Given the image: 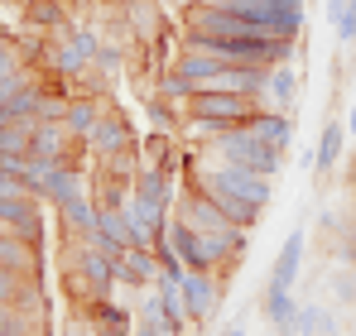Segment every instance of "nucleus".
<instances>
[{"instance_id":"nucleus-1","label":"nucleus","mask_w":356,"mask_h":336,"mask_svg":"<svg viewBox=\"0 0 356 336\" xmlns=\"http://www.w3.org/2000/svg\"><path fill=\"white\" fill-rule=\"evenodd\" d=\"M202 159L241 164V168H250V173H265V178H275V173L284 168V154H280V149L260 144V140H255V135H245L241 125H232L227 135H217V140L207 144V154H202Z\"/></svg>"},{"instance_id":"nucleus-2","label":"nucleus","mask_w":356,"mask_h":336,"mask_svg":"<svg viewBox=\"0 0 356 336\" xmlns=\"http://www.w3.org/2000/svg\"><path fill=\"white\" fill-rule=\"evenodd\" d=\"M183 34H197V39H245V44H270V39H275V34H265L260 24H250V19H241V15H227V10H217V5H207V0L188 5Z\"/></svg>"},{"instance_id":"nucleus-3","label":"nucleus","mask_w":356,"mask_h":336,"mask_svg":"<svg viewBox=\"0 0 356 336\" xmlns=\"http://www.w3.org/2000/svg\"><path fill=\"white\" fill-rule=\"evenodd\" d=\"M0 230L34 245L39 230H44V217H39V197H5L0 202Z\"/></svg>"},{"instance_id":"nucleus-4","label":"nucleus","mask_w":356,"mask_h":336,"mask_svg":"<svg viewBox=\"0 0 356 336\" xmlns=\"http://www.w3.org/2000/svg\"><path fill=\"white\" fill-rule=\"evenodd\" d=\"M222 303V283L202 269H188L183 274V308H188V322H207Z\"/></svg>"},{"instance_id":"nucleus-5","label":"nucleus","mask_w":356,"mask_h":336,"mask_svg":"<svg viewBox=\"0 0 356 336\" xmlns=\"http://www.w3.org/2000/svg\"><path fill=\"white\" fill-rule=\"evenodd\" d=\"M82 144L92 149V159H111L116 149H130V144H135V130L125 125V115H116V111H102V120L92 125V135H87Z\"/></svg>"},{"instance_id":"nucleus-6","label":"nucleus","mask_w":356,"mask_h":336,"mask_svg":"<svg viewBox=\"0 0 356 336\" xmlns=\"http://www.w3.org/2000/svg\"><path fill=\"white\" fill-rule=\"evenodd\" d=\"M72 144H82V140H72L63 120H39V125H34V149H29V159L67 164V159H72Z\"/></svg>"},{"instance_id":"nucleus-7","label":"nucleus","mask_w":356,"mask_h":336,"mask_svg":"<svg viewBox=\"0 0 356 336\" xmlns=\"http://www.w3.org/2000/svg\"><path fill=\"white\" fill-rule=\"evenodd\" d=\"M116 283L154 288V283H159V260H154V250H140V245L120 250V255H116Z\"/></svg>"},{"instance_id":"nucleus-8","label":"nucleus","mask_w":356,"mask_h":336,"mask_svg":"<svg viewBox=\"0 0 356 336\" xmlns=\"http://www.w3.org/2000/svg\"><path fill=\"white\" fill-rule=\"evenodd\" d=\"M120 19H125V29H130L135 44H159L164 39V10L154 0H130Z\"/></svg>"},{"instance_id":"nucleus-9","label":"nucleus","mask_w":356,"mask_h":336,"mask_svg":"<svg viewBox=\"0 0 356 336\" xmlns=\"http://www.w3.org/2000/svg\"><path fill=\"white\" fill-rule=\"evenodd\" d=\"M241 130H245V135H255L260 144L280 149V154H284V149L294 144V120H289L284 111H260V115H250V120H245Z\"/></svg>"},{"instance_id":"nucleus-10","label":"nucleus","mask_w":356,"mask_h":336,"mask_svg":"<svg viewBox=\"0 0 356 336\" xmlns=\"http://www.w3.org/2000/svg\"><path fill=\"white\" fill-rule=\"evenodd\" d=\"M82 187H87L82 168H72V164H54V168H49V178H44V187H39V202H49V207H63V202L82 197Z\"/></svg>"},{"instance_id":"nucleus-11","label":"nucleus","mask_w":356,"mask_h":336,"mask_svg":"<svg viewBox=\"0 0 356 336\" xmlns=\"http://www.w3.org/2000/svg\"><path fill=\"white\" fill-rule=\"evenodd\" d=\"M298 269H303V230H289V240H284V250L270 269V293H294Z\"/></svg>"},{"instance_id":"nucleus-12","label":"nucleus","mask_w":356,"mask_h":336,"mask_svg":"<svg viewBox=\"0 0 356 336\" xmlns=\"http://www.w3.org/2000/svg\"><path fill=\"white\" fill-rule=\"evenodd\" d=\"M130 192H135V197H145V202L174 207V173H164V168H149V164H140V173L130 178Z\"/></svg>"},{"instance_id":"nucleus-13","label":"nucleus","mask_w":356,"mask_h":336,"mask_svg":"<svg viewBox=\"0 0 356 336\" xmlns=\"http://www.w3.org/2000/svg\"><path fill=\"white\" fill-rule=\"evenodd\" d=\"M265 96H270V111H294V96H298V72L294 62H280L270 67V82H265Z\"/></svg>"},{"instance_id":"nucleus-14","label":"nucleus","mask_w":356,"mask_h":336,"mask_svg":"<svg viewBox=\"0 0 356 336\" xmlns=\"http://www.w3.org/2000/svg\"><path fill=\"white\" fill-rule=\"evenodd\" d=\"M24 24H34L44 34H63L67 29V0H29L24 5Z\"/></svg>"},{"instance_id":"nucleus-15","label":"nucleus","mask_w":356,"mask_h":336,"mask_svg":"<svg viewBox=\"0 0 356 336\" xmlns=\"http://www.w3.org/2000/svg\"><path fill=\"white\" fill-rule=\"evenodd\" d=\"M265 317L280 336H298V298L294 293H265Z\"/></svg>"},{"instance_id":"nucleus-16","label":"nucleus","mask_w":356,"mask_h":336,"mask_svg":"<svg viewBox=\"0 0 356 336\" xmlns=\"http://www.w3.org/2000/svg\"><path fill=\"white\" fill-rule=\"evenodd\" d=\"M102 111H106V106H102L97 96H72L67 120H63V125H67V135H72V140H87V135H92V125L102 120Z\"/></svg>"},{"instance_id":"nucleus-17","label":"nucleus","mask_w":356,"mask_h":336,"mask_svg":"<svg viewBox=\"0 0 356 336\" xmlns=\"http://www.w3.org/2000/svg\"><path fill=\"white\" fill-rule=\"evenodd\" d=\"M342 144H347L342 120H327V125H323V135H318V149H313V164H318V173L337 168V159H342Z\"/></svg>"},{"instance_id":"nucleus-18","label":"nucleus","mask_w":356,"mask_h":336,"mask_svg":"<svg viewBox=\"0 0 356 336\" xmlns=\"http://www.w3.org/2000/svg\"><path fill=\"white\" fill-rule=\"evenodd\" d=\"M174 67L183 72V77H188V82H193V87H197V92H202V87H207V82H212V77L222 72V62H217V58H207V53H193V49H183Z\"/></svg>"},{"instance_id":"nucleus-19","label":"nucleus","mask_w":356,"mask_h":336,"mask_svg":"<svg viewBox=\"0 0 356 336\" xmlns=\"http://www.w3.org/2000/svg\"><path fill=\"white\" fill-rule=\"evenodd\" d=\"M154 298H159V308L169 312V322H188V308H183V279H159L154 283Z\"/></svg>"},{"instance_id":"nucleus-20","label":"nucleus","mask_w":356,"mask_h":336,"mask_svg":"<svg viewBox=\"0 0 356 336\" xmlns=\"http://www.w3.org/2000/svg\"><path fill=\"white\" fill-rule=\"evenodd\" d=\"M327 332H337V322H332L327 308H318V303L298 308V336H327Z\"/></svg>"},{"instance_id":"nucleus-21","label":"nucleus","mask_w":356,"mask_h":336,"mask_svg":"<svg viewBox=\"0 0 356 336\" xmlns=\"http://www.w3.org/2000/svg\"><path fill=\"white\" fill-rule=\"evenodd\" d=\"M159 96H169V101H183V106H188V101H193V96H197V87H193V82H188V77H183V72H164V82H159Z\"/></svg>"},{"instance_id":"nucleus-22","label":"nucleus","mask_w":356,"mask_h":336,"mask_svg":"<svg viewBox=\"0 0 356 336\" xmlns=\"http://www.w3.org/2000/svg\"><path fill=\"white\" fill-rule=\"evenodd\" d=\"M120 62H125V58H120V49L102 44V49H97V62H92V67H97L102 77H116V72H120Z\"/></svg>"},{"instance_id":"nucleus-23","label":"nucleus","mask_w":356,"mask_h":336,"mask_svg":"<svg viewBox=\"0 0 356 336\" xmlns=\"http://www.w3.org/2000/svg\"><path fill=\"white\" fill-rule=\"evenodd\" d=\"M332 29H337L342 44H352V39H356V0H347V10H342V19H337Z\"/></svg>"},{"instance_id":"nucleus-24","label":"nucleus","mask_w":356,"mask_h":336,"mask_svg":"<svg viewBox=\"0 0 356 336\" xmlns=\"http://www.w3.org/2000/svg\"><path fill=\"white\" fill-rule=\"evenodd\" d=\"M342 10H347V0H327V24H337V19H342Z\"/></svg>"},{"instance_id":"nucleus-25","label":"nucleus","mask_w":356,"mask_h":336,"mask_svg":"<svg viewBox=\"0 0 356 336\" xmlns=\"http://www.w3.org/2000/svg\"><path fill=\"white\" fill-rule=\"evenodd\" d=\"M222 336H245V327H241V322H232V327H227Z\"/></svg>"},{"instance_id":"nucleus-26","label":"nucleus","mask_w":356,"mask_h":336,"mask_svg":"<svg viewBox=\"0 0 356 336\" xmlns=\"http://www.w3.org/2000/svg\"><path fill=\"white\" fill-rule=\"evenodd\" d=\"M347 130H352V135H356V101H352V120H347Z\"/></svg>"},{"instance_id":"nucleus-27","label":"nucleus","mask_w":356,"mask_h":336,"mask_svg":"<svg viewBox=\"0 0 356 336\" xmlns=\"http://www.w3.org/2000/svg\"><path fill=\"white\" fill-rule=\"evenodd\" d=\"M0 336H29V332H0Z\"/></svg>"},{"instance_id":"nucleus-28","label":"nucleus","mask_w":356,"mask_h":336,"mask_svg":"<svg viewBox=\"0 0 356 336\" xmlns=\"http://www.w3.org/2000/svg\"><path fill=\"white\" fill-rule=\"evenodd\" d=\"M15 5H29V0H15Z\"/></svg>"},{"instance_id":"nucleus-29","label":"nucleus","mask_w":356,"mask_h":336,"mask_svg":"<svg viewBox=\"0 0 356 336\" xmlns=\"http://www.w3.org/2000/svg\"><path fill=\"white\" fill-rule=\"evenodd\" d=\"M327 336H342V332H327Z\"/></svg>"},{"instance_id":"nucleus-30","label":"nucleus","mask_w":356,"mask_h":336,"mask_svg":"<svg viewBox=\"0 0 356 336\" xmlns=\"http://www.w3.org/2000/svg\"><path fill=\"white\" fill-rule=\"evenodd\" d=\"M298 5H303V0H298Z\"/></svg>"},{"instance_id":"nucleus-31","label":"nucleus","mask_w":356,"mask_h":336,"mask_svg":"<svg viewBox=\"0 0 356 336\" xmlns=\"http://www.w3.org/2000/svg\"><path fill=\"white\" fill-rule=\"evenodd\" d=\"M29 336H34V332H29Z\"/></svg>"},{"instance_id":"nucleus-32","label":"nucleus","mask_w":356,"mask_h":336,"mask_svg":"<svg viewBox=\"0 0 356 336\" xmlns=\"http://www.w3.org/2000/svg\"><path fill=\"white\" fill-rule=\"evenodd\" d=\"M352 183H356V178H352Z\"/></svg>"}]
</instances>
